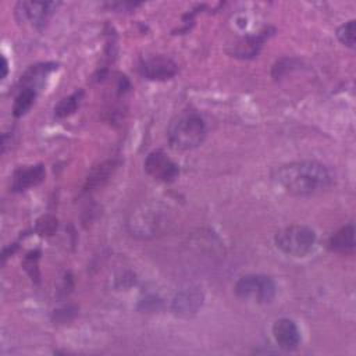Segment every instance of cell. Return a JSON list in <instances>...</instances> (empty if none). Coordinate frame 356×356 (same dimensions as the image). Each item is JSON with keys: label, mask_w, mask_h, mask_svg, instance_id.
<instances>
[{"label": "cell", "mask_w": 356, "mask_h": 356, "mask_svg": "<svg viewBox=\"0 0 356 356\" xmlns=\"http://www.w3.org/2000/svg\"><path fill=\"white\" fill-rule=\"evenodd\" d=\"M273 181L292 196H314L332 184L330 170L317 161H296L274 170Z\"/></svg>", "instance_id": "6da1fadb"}, {"label": "cell", "mask_w": 356, "mask_h": 356, "mask_svg": "<svg viewBox=\"0 0 356 356\" xmlns=\"http://www.w3.org/2000/svg\"><path fill=\"white\" fill-rule=\"evenodd\" d=\"M167 136L174 149L191 150L197 147L204 140L206 124L199 114L186 111L171 121Z\"/></svg>", "instance_id": "7a4b0ae2"}, {"label": "cell", "mask_w": 356, "mask_h": 356, "mask_svg": "<svg viewBox=\"0 0 356 356\" xmlns=\"http://www.w3.org/2000/svg\"><path fill=\"white\" fill-rule=\"evenodd\" d=\"M277 248L293 257H303L313 250L316 232L306 225H289L275 234Z\"/></svg>", "instance_id": "3957f363"}, {"label": "cell", "mask_w": 356, "mask_h": 356, "mask_svg": "<svg viewBox=\"0 0 356 356\" xmlns=\"http://www.w3.org/2000/svg\"><path fill=\"white\" fill-rule=\"evenodd\" d=\"M234 291L242 299H253L257 303H268L274 299L277 288L275 282L267 275L248 274L236 281Z\"/></svg>", "instance_id": "277c9868"}, {"label": "cell", "mask_w": 356, "mask_h": 356, "mask_svg": "<svg viewBox=\"0 0 356 356\" xmlns=\"http://www.w3.org/2000/svg\"><path fill=\"white\" fill-rule=\"evenodd\" d=\"M143 165L150 177L161 182H172L179 174L178 164L171 160L163 150L150 152L146 156Z\"/></svg>", "instance_id": "5b68a950"}, {"label": "cell", "mask_w": 356, "mask_h": 356, "mask_svg": "<svg viewBox=\"0 0 356 356\" xmlns=\"http://www.w3.org/2000/svg\"><path fill=\"white\" fill-rule=\"evenodd\" d=\"M203 291L199 286H186L177 292L172 299L171 310L175 316L189 318L195 316L203 305Z\"/></svg>", "instance_id": "8992f818"}, {"label": "cell", "mask_w": 356, "mask_h": 356, "mask_svg": "<svg viewBox=\"0 0 356 356\" xmlns=\"http://www.w3.org/2000/svg\"><path fill=\"white\" fill-rule=\"evenodd\" d=\"M58 4L60 3L56 1H19L17 4V14L21 19L29 21L33 26L43 28Z\"/></svg>", "instance_id": "52a82bcc"}, {"label": "cell", "mask_w": 356, "mask_h": 356, "mask_svg": "<svg viewBox=\"0 0 356 356\" xmlns=\"http://www.w3.org/2000/svg\"><path fill=\"white\" fill-rule=\"evenodd\" d=\"M139 71L146 79L167 81L178 72V65L165 56H152L140 63Z\"/></svg>", "instance_id": "ba28073f"}, {"label": "cell", "mask_w": 356, "mask_h": 356, "mask_svg": "<svg viewBox=\"0 0 356 356\" xmlns=\"http://www.w3.org/2000/svg\"><path fill=\"white\" fill-rule=\"evenodd\" d=\"M273 337L284 350H293L300 343V332L296 323L291 318H280L273 324Z\"/></svg>", "instance_id": "9c48e42d"}, {"label": "cell", "mask_w": 356, "mask_h": 356, "mask_svg": "<svg viewBox=\"0 0 356 356\" xmlns=\"http://www.w3.org/2000/svg\"><path fill=\"white\" fill-rule=\"evenodd\" d=\"M46 177V170L43 164L24 165L14 171L11 177V191L22 192L32 186L39 185Z\"/></svg>", "instance_id": "30bf717a"}, {"label": "cell", "mask_w": 356, "mask_h": 356, "mask_svg": "<svg viewBox=\"0 0 356 356\" xmlns=\"http://www.w3.org/2000/svg\"><path fill=\"white\" fill-rule=\"evenodd\" d=\"M328 249L339 254H349L355 250V227L353 224L339 228L330 239Z\"/></svg>", "instance_id": "8fae6325"}, {"label": "cell", "mask_w": 356, "mask_h": 356, "mask_svg": "<svg viewBox=\"0 0 356 356\" xmlns=\"http://www.w3.org/2000/svg\"><path fill=\"white\" fill-rule=\"evenodd\" d=\"M118 163L115 160H107L92 168L89 172L86 182H85V191H93L100 186H103L108 178L114 174Z\"/></svg>", "instance_id": "7c38bea8"}, {"label": "cell", "mask_w": 356, "mask_h": 356, "mask_svg": "<svg viewBox=\"0 0 356 356\" xmlns=\"http://www.w3.org/2000/svg\"><path fill=\"white\" fill-rule=\"evenodd\" d=\"M54 68H57V64H54V63H42V64L32 65L22 75L21 83L24 85V88H31V89L36 90V88L39 85H42V82L47 76V74L51 72Z\"/></svg>", "instance_id": "4fadbf2b"}, {"label": "cell", "mask_w": 356, "mask_h": 356, "mask_svg": "<svg viewBox=\"0 0 356 356\" xmlns=\"http://www.w3.org/2000/svg\"><path fill=\"white\" fill-rule=\"evenodd\" d=\"M264 40H266V35L248 36L235 44L232 53H234V56L242 57V58L254 57L259 53Z\"/></svg>", "instance_id": "5bb4252c"}, {"label": "cell", "mask_w": 356, "mask_h": 356, "mask_svg": "<svg viewBox=\"0 0 356 356\" xmlns=\"http://www.w3.org/2000/svg\"><path fill=\"white\" fill-rule=\"evenodd\" d=\"M82 96H83V92L82 90H76L74 92L72 95L67 96V97H63L54 107V114L56 117L58 118H64V117H68L71 114L75 113V110L78 108L81 100H82Z\"/></svg>", "instance_id": "9a60e30c"}, {"label": "cell", "mask_w": 356, "mask_h": 356, "mask_svg": "<svg viewBox=\"0 0 356 356\" xmlns=\"http://www.w3.org/2000/svg\"><path fill=\"white\" fill-rule=\"evenodd\" d=\"M36 99V90L31 88H22L17 95L13 106L14 117H22L33 104Z\"/></svg>", "instance_id": "2e32d148"}, {"label": "cell", "mask_w": 356, "mask_h": 356, "mask_svg": "<svg viewBox=\"0 0 356 356\" xmlns=\"http://www.w3.org/2000/svg\"><path fill=\"white\" fill-rule=\"evenodd\" d=\"M355 31H356V24L353 19H350L337 29V38L339 39V42L342 44H345L348 47H353L355 46Z\"/></svg>", "instance_id": "e0dca14e"}, {"label": "cell", "mask_w": 356, "mask_h": 356, "mask_svg": "<svg viewBox=\"0 0 356 356\" xmlns=\"http://www.w3.org/2000/svg\"><path fill=\"white\" fill-rule=\"evenodd\" d=\"M57 218L50 216V214H46L43 217H40L38 221H36V232L42 236H49V235H53L57 229Z\"/></svg>", "instance_id": "ac0fdd59"}, {"label": "cell", "mask_w": 356, "mask_h": 356, "mask_svg": "<svg viewBox=\"0 0 356 356\" xmlns=\"http://www.w3.org/2000/svg\"><path fill=\"white\" fill-rule=\"evenodd\" d=\"M39 250H33V252H29L25 259H24V268L25 271L31 275L32 280H38L39 278V268H38V261H39Z\"/></svg>", "instance_id": "d6986e66"}, {"label": "cell", "mask_w": 356, "mask_h": 356, "mask_svg": "<svg viewBox=\"0 0 356 356\" xmlns=\"http://www.w3.org/2000/svg\"><path fill=\"white\" fill-rule=\"evenodd\" d=\"M3 60V64H1V70H3V72H1V79H4L6 78V75H7V71H8V64H7V60H6V57H3L1 58Z\"/></svg>", "instance_id": "ffe728a7"}]
</instances>
